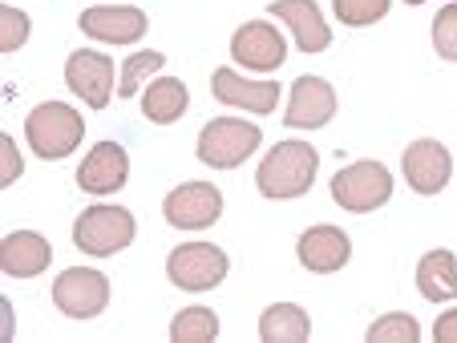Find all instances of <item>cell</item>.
<instances>
[{
	"label": "cell",
	"mask_w": 457,
	"mask_h": 343,
	"mask_svg": "<svg viewBox=\"0 0 457 343\" xmlns=\"http://www.w3.org/2000/svg\"><path fill=\"white\" fill-rule=\"evenodd\" d=\"M433 339L437 343H457V311H445V315L433 323Z\"/></svg>",
	"instance_id": "f1b7e54d"
},
{
	"label": "cell",
	"mask_w": 457,
	"mask_h": 343,
	"mask_svg": "<svg viewBox=\"0 0 457 343\" xmlns=\"http://www.w3.org/2000/svg\"><path fill=\"white\" fill-rule=\"evenodd\" d=\"M231 57H235V65L251 69V73H276L287 61V41L268 20H247L231 37Z\"/></svg>",
	"instance_id": "9c48e42d"
},
{
	"label": "cell",
	"mask_w": 457,
	"mask_h": 343,
	"mask_svg": "<svg viewBox=\"0 0 457 343\" xmlns=\"http://www.w3.org/2000/svg\"><path fill=\"white\" fill-rule=\"evenodd\" d=\"M162 65H166V57H162V53H154V49L134 53V57L121 65V86H118V94H121V97H134L150 78H158V73H162Z\"/></svg>",
	"instance_id": "603a6c76"
},
{
	"label": "cell",
	"mask_w": 457,
	"mask_h": 343,
	"mask_svg": "<svg viewBox=\"0 0 457 343\" xmlns=\"http://www.w3.org/2000/svg\"><path fill=\"white\" fill-rule=\"evenodd\" d=\"M401 166H405V182L425 198L441 194V190L449 186V174H453V158H449V150L441 146V142H433V137L413 142V146L405 150V158H401Z\"/></svg>",
	"instance_id": "8fae6325"
},
{
	"label": "cell",
	"mask_w": 457,
	"mask_h": 343,
	"mask_svg": "<svg viewBox=\"0 0 457 343\" xmlns=\"http://www.w3.org/2000/svg\"><path fill=\"white\" fill-rule=\"evenodd\" d=\"M320 154L308 142H279L268 150V158L255 170V186L263 198H303L316 182Z\"/></svg>",
	"instance_id": "6da1fadb"
},
{
	"label": "cell",
	"mask_w": 457,
	"mask_h": 343,
	"mask_svg": "<svg viewBox=\"0 0 457 343\" xmlns=\"http://www.w3.org/2000/svg\"><path fill=\"white\" fill-rule=\"evenodd\" d=\"M65 81H70V89L89 110H105L110 94H113V61L105 57V53L78 49L65 61Z\"/></svg>",
	"instance_id": "30bf717a"
},
{
	"label": "cell",
	"mask_w": 457,
	"mask_h": 343,
	"mask_svg": "<svg viewBox=\"0 0 457 343\" xmlns=\"http://www.w3.org/2000/svg\"><path fill=\"white\" fill-rule=\"evenodd\" d=\"M259 150V129L239 118H215L199 134V162L211 170H235Z\"/></svg>",
	"instance_id": "5b68a950"
},
{
	"label": "cell",
	"mask_w": 457,
	"mask_h": 343,
	"mask_svg": "<svg viewBox=\"0 0 457 343\" xmlns=\"http://www.w3.org/2000/svg\"><path fill=\"white\" fill-rule=\"evenodd\" d=\"M129 178V154L118 142H97L78 166V186L86 194H118Z\"/></svg>",
	"instance_id": "4fadbf2b"
},
{
	"label": "cell",
	"mask_w": 457,
	"mask_h": 343,
	"mask_svg": "<svg viewBox=\"0 0 457 343\" xmlns=\"http://www.w3.org/2000/svg\"><path fill=\"white\" fill-rule=\"evenodd\" d=\"M308 335H312L308 311L295 307V303H271L259 315V339L263 343H303Z\"/></svg>",
	"instance_id": "44dd1931"
},
{
	"label": "cell",
	"mask_w": 457,
	"mask_h": 343,
	"mask_svg": "<svg viewBox=\"0 0 457 343\" xmlns=\"http://www.w3.org/2000/svg\"><path fill=\"white\" fill-rule=\"evenodd\" d=\"M369 343H417L421 339V327H417L413 315H405V311H397V315H380L377 323L369 327V335H364Z\"/></svg>",
	"instance_id": "cb8c5ba5"
},
{
	"label": "cell",
	"mask_w": 457,
	"mask_h": 343,
	"mask_svg": "<svg viewBox=\"0 0 457 343\" xmlns=\"http://www.w3.org/2000/svg\"><path fill=\"white\" fill-rule=\"evenodd\" d=\"M21 178V154L12 137H0V186H12Z\"/></svg>",
	"instance_id": "83f0119b"
},
{
	"label": "cell",
	"mask_w": 457,
	"mask_h": 343,
	"mask_svg": "<svg viewBox=\"0 0 457 343\" xmlns=\"http://www.w3.org/2000/svg\"><path fill=\"white\" fill-rule=\"evenodd\" d=\"M49 263H53L49 239H41V234H33V231H17L0 242V271L12 274V279H33V274H41Z\"/></svg>",
	"instance_id": "ac0fdd59"
},
{
	"label": "cell",
	"mask_w": 457,
	"mask_h": 343,
	"mask_svg": "<svg viewBox=\"0 0 457 343\" xmlns=\"http://www.w3.org/2000/svg\"><path fill=\"white\" fill-rule=\"evenodd\" d=\"M337 113V94L324 78H300L292 86V102H287V129H320L328 126Z\"/></svg>",
	"instance_id": "5bb4252c"
},
{
	"label": "cell",
	"mask_w": 457,
	"mask_h": 343,
	"mask_svg": "<svg viewBox=\"0 0 457 343\" xmlns=\"http://www.w3.org/2000/svg\"><path fill=\"white\" fill-rule=\"evenodd\" d=\"M174 343H215L219 339V315L207 307H187L170 323Z\"/></svg>",
	"instance_id": "7402d4cb"
},
{
	"label": "cell",
	"mask_w": 457,
	"mask_h": 343,
	"mask_svg": "<svg viewBox=\"0 0 457 343\" xmlns=\"http://www.w3.org/2000/svg\"><path fill=\"white\" fill-rule=\"evenodd\" d=\"M81 33L94 37L105 45H134L138 37H146V12L134 4H102V9H86L81 12Z\"/></svg>",
	"instance_id": "7c38bea8"
},
{
	"label": "cell",
	"mask_w": 457,
	"mask_h": 343,
	"mask_svg": "<svg viewBox=\"0 0 457 343\" xmlns=\"http://www.w3.org/2000/svg\"><path fill=\"white\" fill-rule=\"evenodd\" d=\"M211 94H215V102L235 105V110H247V113H271L279 105L276 81H243L239 73H231V69H215Z\"/></svg>",
	"instance_id": "e0dca14e"
},
{
	"label": "cell",
	"mask_w": 457,
	"mask_h": 343,
	"mask_svg": "<svg viewBox=\"0 0 457 343\" xmlns=\"http://www.w3.org/2000/svg\"><path fill=\"white\" fill-rule=\"evenodd\" d=\"M271 17H279L295 37V49L300 53H324L332 41L328 25H324V12H320L316 0H271Z\"/></svg>",
	"instance_id": "9a60e30c"
},
{
	"label": "cell",
	"mask_w": 457,
	"mask_h": 343,
	"mask_svg": "<svg viewBox=\"0 0 457 343\" xmlns=\"http://www.w3.org/2000/svg\"><path fill=\"white\" fill-rule=\"evenodd\" d=\"M332 198L337 206L353 210V215H369V210H380V206L393 198V174H388L385 162H353L332 178Z\"/></svg>",
	"instance_id": "277c9868"
},
{
	"label": "cell",
	"mask_w": 457,
	"mask_h": 343,
	"mask_svg": "<svg viewBox=\"0 0 457 343\" xmlns=\"http://www.w3.org/2000/svg\"><path fill=\"white\" fill-rule=\"evenodd\" d=\"M187 105H190V97L179 78H162V73H158V78L142 89V113H146L154 126H174V121L187 113Z\"/></svg>",
	"instance_id": "d6986e66"
},
{
	"label": "cell",
	"mask_w": 457,
	"mask_h": 343,
	"mask_svg": "<svg viewBox=\"0 0 457 343\" xmlns=\"http://www.w3.org/2000/svg\"><path fill=\"white\" fill-rule=\"evenodd\" d=\"M433 49H437V57L457 61V0H449L433 20Z\"/></svg>",
	"instance_id": "484cf974"
},
{
	"label": "cell",
	"mask_w": 457,
	"mask_h": 343,
	"mask_svg": "<svg viewBox=\"0 0 457 343\" xmlns=\"http://www.w3.org/2000/svg\"><path fill=\"white\" fill-rule=\"evenodd\" d=\"M29 41V17L21 9H0V49L17 53Z\"/></svg>",
	"instance_id": "4316f807"
},
{
	"label": "cell",
	"mask_w": 457,
	"mask_h": 343,
	"mask_svg": "<svg viewBox=\"0 0 457 343\" xmlns=\"http://www.w3.org/2000/svg\"><path fill=\"white\" fill-rule=\"evenodd\" d=\"M25 137L37 158L57 162V158H70L78 150V142L86 137V126H81V113L70 110L65 102H41L29 113Z\"/></svg>",
	"instance_id": "7a4b0ae2"
},
{
	"label": "cell",
	"mask_w": 457,
	"mask_h": 343,
	"mask_svg": "<svg viewBox=\"0 0 457 343\" xmlns=\"http://www.w3.org/2000/svg\"><path fill=\"white\" fill-rule=\"evenodd\" d=\"M53 303H57L61 315L70 319H94L110 303V279L102 271H94V266H70L53 283Z\"/></svg>",
	"instance_id": "52a82bcc"
},
{
	"label": "cell",
	"mask_w": 457,
	"mask_h": 343,
	"mask_svg": "<svg viewBox=\"0 0 457 343\" xmlns=\"http://www.w3.org/2000/svg\"><path fill=\"white\" fill-rule=\"evenodd\" d=\"M138 234V223L129 215L126 206H89L78 215V226H73V242H78L81 255H94V258H105V255H118L134 242Z\"/></svg>",
	"instance_id": "3957f363"
},
{
	"label": "cell",
	"mask_w": 457,
	"mask_h": 343,
	"mask_svg": "<svg viewBox=\"0 0 457 343\" xmlns=\"http://www.w3.org/2000/svg\"><path fill=\"white\" fill-rule=\"evenodd\" d=\"M166 274L179 291H211L227 279V255L211 242H182L166 258Z\"/></svg>",
	"instance_id": "8992f818"
},
{
	"label": "cell",
	"mask_w": 457,
	"mask_h": 343,
	"mask_svg": "<svg viewBox=\"0 0 457 343\" xmlns=\"http://www.w3.org/2000/svg\"><path fill=\"white\" fill-rule=\"evenodd\" d=\"M295 255H300V263L308 266V271L332 274L353 258V242H348V234L340 231V226H312V231L300 234Z\"/></svg>",
	"instance_id": "2e32d148"
},
{
	"label": "cell",
	"mask_w": 457,
	"mask_h": 343,
	"mask_svg": "<svg viewBox=\"0 0 457 343\" xmlns=\"http://www.w3.org/2000/svg\"><path fill=\"white\" fill-rule=\"evenodd\" d=\"M417 287L429 303L457 299V258L449 250H429L417 263Z\"/></svg>",
	"instance_id": "ffe728a7"
},
{
	"label": "cell",
	"mask_w": 457,
	"mask_h": 343,
	"mask_svg": "<svg viewBox=\"0 0 457 343\" xmlns=\"http://www.w3.org/2000/svg\"><path fill=\"white\" fill-rule=\"evenodd\" d=\"M162 215L174 231H203L215 226L223 215V194L211 182H182L179 190H170L162 202Z\"/></svg>",
	"instance_id": "ba28073f"
},
{
	"label": "cell",
	"mask_w": 457,
	"mask_h": 343,
	"mask_svg": "<svg viewBox=\"0 0 457 343\" xmlns=\"http://www.w3.org/2000/svg\"><path fill=\"white\" fill-rule=\"evenodd\" d=\"M405 4H421V0H405Z\"/></svg>",
	"instance_id": "f546056e"
},
{
	"label": "cell",
	"mask_w": 457,
	"mask_h": 343,
	"mask_svg": "<svg viewBox=\"0 0 457 343\" xmlns=\"http://www.w3.org/2000/svg\"><path fill=\"white\" fill-rule=\"evenodd\" d=\"M388 4H393V0H332V12H337L340 25L364 29V25H377V20H385Z\"/></svg>",
	"instance_id": "d4e9b609"
}]
</instances>
